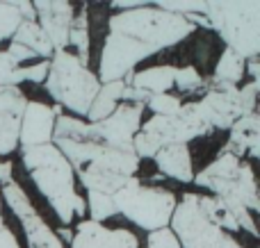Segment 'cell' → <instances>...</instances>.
<instances>
[{
	"mask_svg": "<svg viewBox=\"0 0 260 248\" xmlns=\"http://www.w3.org/2000/svg\"><path fill=\"white\" fill-rule=\"evenodd\" d=\"M53 146L67 157L73 176L87 191L112 196L139 169L133 137L121 135L105 121L87 123L85 118L62 114L55 118Z\"/></svg>",
	"mask_w": 260,
	"mask_h": 248,
	"instance_id": "obj_1",
	"label": "cell"
},
{
	"mask_svg": "<svg viewBox=\"0 0 260 248\" xmlns=\"http://www.w3.org/2000/svg\"><path fill=\"white\" fill-rule=\"evenodd\" d=\"M192 32H197V27L189 25L183 16L162 12L151 3L130 12L112 14L108 18V34L101 50L96 77L101 85L123 80L135 73L144 59L178 46Z\"/></svg>",
	"mask_w": 260,
	"mask_h": 248,
	"instance_id": "obj_2",
	"label": "cell"
},
{
	"mask_svg": "<svg viewBox=\"0 0 260 248\" xmlns=\"http://www.w3.org/2000/svg\"><path fill=\"white\" fill-rule=\"evenodd\" d=\"M21 159L25 171L30 173L39 194L48 200L62 226H71L76 219L85 217L87 205L85 198L76 191V176L71 164L53 144L35 146L21 150Z\"/></svg>",
	"mask_w": 260,
	"mask_h": 248,
	"instance_id": "obj_3",
	"label": "cell"
},
{
	"mask_svg": "<svg viewBox=\"0 0 260 248\" xmlns=\"http://www.w3.org/2000/svg\"><path fill=\"white\" fill-rule=\"evenodd\" d=\"M203 16L226 48L244 62L260 55V0H217L206 3Z\"/></svg>",
	"mask_w": 260,
	"mask_h": 248,
	"instance_id": "obj_4",
	"label": "cell"
},
{
	"mask_svg": "<svg viewBox=\"0 0 260 248\" xmlns=\"http://www.w3.org/2000/svg\"><path fill=\"white\" fill-rule=\"evenodd\" d=\"M44 89L59 107L69 109L71 116L85 118L91 100L101 89V82L96 73L85 66L71 50H59L50 57Z\"/></svg>",
	"mask_w": 260,
	"mask_h": 248,
	"instance_id": "obj_5",
	"label": "cell"
},
{
	"mask_svg": "<svg viewBox=\"0 0 260 248\" xmlns=\"http://www.w3.org/2000/svg\"><path fill=\"white\" fill-rule=\"evenodd\" d=\"M194 185L212 191L217 198L242 205L251 214L258 212V187L251 162L219 150L203 171L194 173Z\"/></svg>",
	"mask_w": 260,
	"mask_h": 248,
	"instance_id": "obj_6",
	"label": "cell"
},
{
	"mask_svg": "<svg viewBox=\"0 0 260 248\" xmlns=\"http://www.w3.org/2000/svg\"><path fill=\"white\" fill-rule=\"evenodd\" d=\"M112 200L117 214H121L133 226L146 232L169 228L174 210L178 205V198L171 189L144 185L139 178L126 182L117 194H112Z\"/></svg>",
	"mask_w": 260,
	"mask_h": 248,
	"instance_id": "obj_7",
	"label": "cell"
},
{
	"mask_svg": "<svg viewBox=\"0 0 260 248\" xmlns=\"http://www.w3.org/2000/svg\"><path fill=\"white\" fill-rule=\"evenodd\" d=\"M171 232L178 237L180 248H244L203 214L199 194H185L171 217Z\"/></svg>",
	"mask_w": 260,
	"mask_h": 248,
	"instance_id": "obj_8",
	"label": "cell"
},
{
	"mask_svg": "<svg viewBox=\"0 0 260 248\" xmlns=\"http://www.w3.org/2000/svg\"><path fill=\"white\" fill-rule=\"evenodd\" d=\"M139 132H144L157 148H165V146H187L199 137H208L212 128L201 118L197 103L192 100V103H183L174 114L151 116L142 123Z\"/></svg>",
	"mask_w": 260,
	"mask_h": 248,
	"instance_id": "obj_9",
	"label": "cell"
},
{
	"mask_svg": "<svg viewBox=\"0 0 260 248\" xmlns=\"http://www.w3.org/2000/svg\"><path fill=\"white\" fill-rule=\"evenodd\" d=\"M0 198H5V203L9 205V210L21 223L27 248H67L55 235L53 228L46 223V219L37 212L30 196L16 180L0 187Z\"/></svg>",
	"mask_w": 260,
	"mask_h": 248,
	"instance_id": "obj_10",
	"label": "cell"
},
{
	"mask_svg": "<svg viewBox=\"0 0 260 248\" xmlns=\"http://www.w3.org/2000/svg\"><path fill=\"white\" fill-rule=\"evenodd\" d=\"M201 118L212 130H231L238 118L244 116L240 103V87L221 85V82L206 80V91L201 100H194Z\"/></svg>",
	"mask_w": 260,
	"mask_h": 248,
	"instance_id": "obj_11",
	"label": "cell"
},
{
	"mask_svg": "<svg viewBox=\"0 0 260 248\" xmlns=\"http://www.w3.org/2000/svg\"><path fill=\"white\" fill-rule=\"evenodd\" d=\"M64 109L59 105L50 107L39 100H27L25 112L21 118V130H18V148H35V146L53 144L55 118L62 116Z\"/></svg>",
	"mask_w": 260,
	"mask_h": 248,
	"instance_id": "obj_12",
	"label": "cell"
},
{
	"mask_svg": "<svg viewBox=\"0 0 260 248\" xmlns=\"http://www.w3.org/2000/svg\"><path fill=\"white\" fill-rule=\"evenodd\" d=\"M32 7L37 14V25L48 36L55 53L69 50V30L76 16V5L69 0H37Z\"/></svg>",
	"mask_w": 260,
	"mask_h": 248,
	"instance_id": "obj_13",
	"label": "cell"
},
{
	"mask_svg": "<svg viewBox=\"0 0 260 248\" xmlns=\"http://www.w3.org/2000/svg\"><path fill=\"white\" fill-rule=\"evenodd\" d=\"M69 248H139V239L126 228H108L87 219L78 221Z\"/></svg>",
	"mask_w": 260,
	"mask_h": 248,
	"instance_id": "obj_14",
	"label": "cell"
},
{
	"mask_svg": "<svg viewBox=\"0 0 260 248\" xmlns=\"http://www.w3.org/2000/svg\"><path fill=\"white\" fill-rule=\"evenodd\" d=\"M7 53L21 66H27L30 62H48L55 50L48 36L44 34V30L37 25V21H21V25L16 27V32L9 39Z\"/></svg>",
	"mask_w": 260,
	"mask_h": 248,
	"instance_id": "obj_15",
	"label": "cell"
},
{
	"mask_svg": "<svg viewBox=\"0 0 260 248\" xmlns=\"http://www.w3.org/2000/svg\"><path fill=\"white\" fill-rule=\"evenodd\" d=\"M27 98L16 87H0V157L18 148V130Z\"/></svg>",
	"mask_w": 260,
	"mask_h": 248,
	"instance_id": "obj_16",
	"label": "cell"
},
{
	"mask_svg": "<svg viewBox=\"0 0 260 248\" xmlns=\"http://www.w3.org/2000/svg\"><path fill=\"white\" fill-rule=\"evenodd\" d=\"M199 203H201L203 214L208 217V221L215 223L217 228H221L224 232H249L251 237H258V228L253 221V214L249 210H244L242 205L221 200L217 196H201L199 194Z\"/></svg>",
	"mask_w": 260,
	"mask_h": 248,
	"instance_id": "obj_17",
	"label": "cell"
},
{
	"mask_svg": "<svg viewBox=\"0 0 260 248\" xmlns=\"http://www.w3.org/2000/svg\"><path fill=\"white\" fill-rule=\"evenodd\" d=\"M229 141L224 144V153L235 155L238 159H258L260 155V114H244L233 123Z\"/></svg>",
	"mask_w": 260,
	"mask_h": 248,
	"instance_id": "obj_18",
	"label": "cell"
},
{
	"mask_svg": "<svg viewBox=\"0 0 260 248\" xmlns=\"http://www.w3.org/2000/svg\"><path fill=\"white\" fill-rule=\"evenodd\" d=\"M157 171L162 176L171 178L176 182H192L194 180V167H192V153L187 146H165L157 150L153 157Z\"/></svg>",
	"mask_w": 260,
	"mask_h": 248,
	"instance_id": "obj_19",
	"label": "cell"
},
{
	"mask_svg": "<svg viewBox=\"0 0 260 248\" xmlns=\"http://www.w3.org/2000/svg\"><path fill=\"white\" fill-rule=\"evenodd\" d=\"M174 77H176V66H148L142 71L130 73V82L126 87H135V89H142L146 94H171L174 89Z\"/></svg>",
	"mask_w": 260,
	"mask_h": 248,
	"instance_id": "obj_20",
	"label": "cell"
},
{
	"mask_svg": "<svg viewBox=\"0 0 260 248\" xmlns=\"http://www.w3.org/2000/svg\"><path fill=\"white\" fill-rule=\"evenodd\" d=\"M123 89H126L123 80L105 82V85H101L99 94L94 96V100H91V105H89V112H87L85 121L87 123H101V121H105V118H108L110 114H112L114 109L121 105Z\"/></svg>",
	"mask_w": 260,
	"mask_h": 248,
	"instance_id": "obj_21",
	"label": "cell"
},
{
	"mask_svg": "<svg viewBox=\"0 0 260 248\" xmlns=\"http://www.w3.org/2000/svg\"><path fill=\"white\" fill-rule=\"evenodd\" d=\"M89 14H87V5H80V9H76L71 30H69V48H73V55L85 66H89Z\"/></svg>",
	"mask_w": 260,
	"mask_h": 248,
	"instance_id": "obj_22",
	"label": "cell"
},
{
	"mask_svg": "<svg viewBox=\"0 0 260 248\" xmlns=\"http://www.w3.org/2000/svg\"><path fill=\"white\" fill-rule=\"evenodd\" d=\"M244 59L240 57L238 53H233V50L224 48V53L219 55V59H217V66H215V73H212V77H208L210 82H221V85H235L238 87L240 82H242L244 77Z\"/></svg>",
	"mask_w": 260,
	"mask_h": 248,
	"instance_id": "obj_23",
	"label": "cell"
},
{
	"mask_svg": "<svg viewBox=\"0 0 260 248\" xmlns=\"http://www.w3.org/2000/svg\"><path fill=\"white\" fill-rule=\"evenodd\" d=\"M87 212H89V221L103 223L108 219L117 217V208H114V200L110 194H101V191H87Z\"/></svg>",
	"mask_w": 260,
	"mask_h": 248,
	"instance_id": "obj_24",
	"label": "cell"
},
{
	"mask_svg": "<svg viewBox=\"0 0 260 248\" xmlns=\"http://www.w3.org/2000/svg\"><path fill=\"white\" fill-rule=\"evenodd\" d=\"M174 89H178L185 96L203 94L206 91V80L194 66H176V77H174Z\"/></svg>",
	"mask_w": 260,
	"mask_h": 248,
	"instance_id": "obj_25",
	"label": "cell"
},
{
	"mask_svg": "<svg viewBox=\"0 0 260 248\" xmlns=\"http://www.w3.org/2000/svg\"><path fill=\"white\" fill-rule=\"evenodd\" d=\"M25 82L23 75V66L7 53V50H0V87H16Z\"/></svg>",
	"mask_w": 260,
	"mask_h": 248,
	"instance_id": "obj_26",
	"label": "cell"
},
{
	"mask_svg": "<svg viewBox=\"0 0 260 248\" xmlns=\"http://www.w3.org/2000/svg\"><path fill=\"white\" fill-rule=\"evenodd\" d=\"M21 14H18L14 0H0V44L12 39L16 27L21 25Z\"/></svg>",
	"mask_w": 260,
	"mask_h": 248,
	"instance_id": "obj_27",
	"label": "cell"
},
{
	"mask_svg": "<svg viewBox=\"0 0 260 248\" xmlns=\"http://www.w3.org/2000/svg\"><path fill=\"white\" fill-rule=\"evenodd\" d=\"M183 100L174 94H151L144 107H148L153 112V116H167V114H174L180 109Z\"/></svg>",
	"mask_w": 260,
	"mask_h": 248,
	"instance_id": "obj_28",
	"label": "cell"
},
{
	"mask_svg": "<svg viewBox=\"0 0 260 248\" xmlns=\"http://www.w3.org/2000/svg\"><path fill=\"white\" fill-rule=\"evenodd\" d=\"M153 7L162 9V12L176 14V16H189V14H203L206 3H199V0H162V3H151Z\"/></svg>",
	"mask_w": 260,
	"mask_h": 248,
	"instance_id": "obj_29",
	"label": "cell"
},
{
	"mask_svg": "<svg viewBox=\"0 0 260 248\" xmlns=\"http://www.w3.org/2000/svg\"><path fill=\"white\" fill-rule=\"evenodd\" d=\"M146 248H180V241L171 232V228H160V230L148 232Z\"/></svg>",
	"mask_w": 260,
	"mask_h": 248,
	"instance_id": "obj_30",
	"label": "cell"
},
{
	"mask_svg": "<svg viewBox=\"0 0 260 248\" xmlns=\"http://www.w3.org/2000/svg\"><path fill=\"white\" fill-rule=\"evenodd\" d=\"M258 89H260V82H247V85L240 87V103H242L244 114H253V112H256Z\"/></svg>",
	"mask_w": 260,
	"mask_h": 248,
	"instance_id": "obj_31",
	"label": "cell"
},
{
	"mask_svg": "<svg viewBox=\"0 0 260 248\" xmlns=\"http://www.w3.org/2000/svg\"><path fill=\"white\" fill-rule=\"evenodd\" d=\"M14 5H16V9H18L23 21H37V14H35L32 3H27V0H14Z\"/></svg>",
	"mask_w": 260,
	"mask_h": 248,
	"instance_id": "obj_32",
	"label": "cell"
},
{
	"mask_svg": "<svg viewBox=\"0 0 260 248\" xmlns=\"http://www.w3.org/2000/svg\"><path fill=\"white\" fill-rule=\"evenodd\" d=\"M0 248H21V244H18L16 235H14L12 230H9L7 226L0 230Z\"/></svg>",
	"mask_w": 260,
	"mask_h": 248,
	"instance_id": "obj_33",
	"label": "cell"
},
{
	"mask_svg": "<svg viewBox=\"0 0 260 248\" xmlns=\"http://www.w3.org/2000/svg\"><path fill=\"white\" fill-rule=\"evenodd\" d=\"M14 180V164L12 159H0V185H7Z\"/></svg>",
	"mask_w": 260,
	"mask_h": 248,
	"instance_id": "obj_34",
	"label": "cell"
},
{
	"mask_svg": "<svg viewBox=\"0 0 260 248\" xmlns=\"http://www.w3.org/2000/svg\"><path fill=\"white\" fill-rule=\"evenodd\" d=\"M55 235L59 237V241H62V244H71V239H73V230H71V228H67V226H62L59 230H55Z\"/></svg>",
	"mask_w": 260,
	"mask_h": 248,
	"instance_id": "obj_35",
	"label": "cell"
},
{
	"mask_svg": "<svg viewBox=\"0 0 260 248\" xmlns=\"http://www.w3.org/2000/svg\"><path fill=\"white\" fill-rule=\"evenodd\" d=\"M5 228V219H3V198H0V230Z\"/></svg>",
	"mask_w": 260,
	"mask_h": 248,
	"instance_id": "obj_36",
	"label": "cell"
}]
</instances>
